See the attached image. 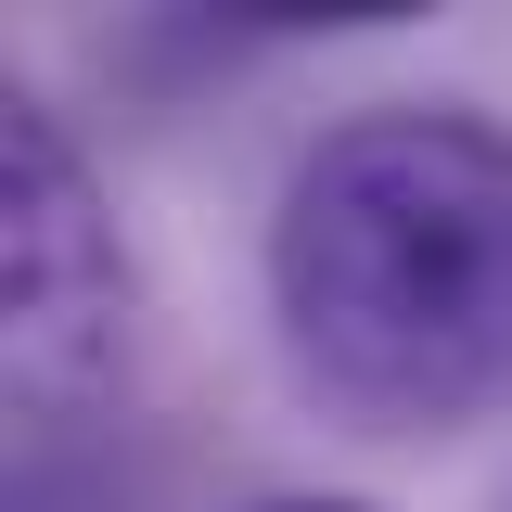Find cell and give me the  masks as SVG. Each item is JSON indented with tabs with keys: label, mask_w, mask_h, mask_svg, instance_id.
I'll return each instance as SVG.
<instances>
[{
	"label": "cell",
	"mask_w": 512,
	"mask_h": 512,
	"mask_svg": "<svg viewBox=\"0 0 512 512\" xmlns=\"http://www.w3.org/2000/svg\"><path fill=\"white\" fill-rule=\"evenodd\" d=\"M295 384L372 436H448L512 397V128L372 103L320 128L269 218Z\"/></svg>",
	"instance_id": "cell-1"
},
{
	"label": "cell",
	"mask_w": 512,
	"mask_h": 512,
	"mask_svg": "<svg viewBox=\"0 0 512 512\" xmlns=\"http://www.w3.org/2000/svg\"><path fill=\"white\" fill-rule=\"evenodd\" d=\"M269 512H359V500H269Z\"/></svg>",
	"instance_id": "cell-3"
},
{
	"label": "cell",
	"mask_w": 512,
	"mask_h": 512,
	"mask_svg": "<svg viewBox=\"0 0 512 512\" xmlns=\"http://www.w3.org/2000/svg\"><path fill=\"white\" fill-rule=\"evenodd\" d=\"M0 282H13V359L52 384L90 372L116 333V231L77 180V154L52 141L39 103L0 116Z\"/></svg>",
	"instance_id": "cell-2"
}]
</instances>
